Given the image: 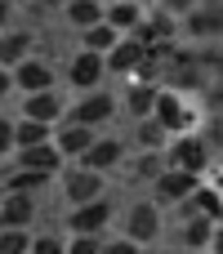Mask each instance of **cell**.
<instances>
[{
    "label": "cell",
    "instance_id": "obj_1",
    "mask_svg": "<svg viewBox=\"0 0 223 254\" xmlns=\"http://www.w3.org/2000/svg\"><path fill=\"white\" fill-rule=\"evenodd\" d=\"M197 183H201V174H188V170H161L156 179H152V205H183L192 192H197Z\"/></svg>",
    "mask_w": 223,
    "mask_h": 254
},
{
    "label": "cell",
    "instance_id": "obj_2",
    "mask_svg": "<svg viewBox=\"0 0 223 254\" xmlns=\"http://www.w3.org/2000/svg\"><path fill=\"white\" fill-rule=\"evenodd\" d=\"M165 134L170 129H179V134H188L192 129V112L183 107V98L179 94H170V89H156V98H152V112H148Z\"/></svg>",
    "mask_w": 223,
    "mask_h": 254
},
{
    "label": "cell",
    "instance_id": "obj_3",
    "mask_svg": "<svg viewBox=\"0 0 223 254\" xmlns=\"http://www.w3.org/2000/svg\"><path fill=\"white\" fill-rule=\"evenodd\" d=\"M112 112H116V98H112L107 89H89V94L67 112V121H72V125H107Z\"/></svg>",
    "mask_w": 223,
    "mask_h": 254
},
{
    "label": "cell",
    "instance_id": "obj_4",
    "mask_svg": "<svg viewBox=\"0 0 223 254\" xmlns=\"http://www.w3.org/2000/svg\"><path fill=\"white\" fill-rule=\"evenodd\" d=\"M165 165H170V170H188V174H201V170L210 165V147H206V138H197V134H183V138L170 147Z\"/></svg>",
    "mask_w": 223,
    "mask_h": 254
},
{
    "label": "cell",
    "instance_id": "obj_5",
    "mask_svg": "<svg viewBox=\"0 0 223 254\" xmlns=\"http://www.w3.org/2000/svg\"><path fill=\"white\" fill-rule=\"evenodd\" d=\"M112 223V201L107 196H94V201H80V205H72V214H67V228L72 232H103Z\"/></svg>",
    "mask_w": 223,
    "mask_h": 254
},
{
    "label": "cell",
    "instance_id": "obj_6",
    "mask_svg": "<svg viewBox=\"0 0 223 254\" xmlns=\"http://www.w3.org/2000/svg\"><path fill=\"white\" fill-rule=\"evenodd\" d=\"M125 232H130L134 246H152V241L161 237V210H156L152 201H139V205L125 214Z\"/></svg>",
    "mask_w": 223,
    "mask_h": 254
},
{
    "label": "cell",
    "instance_id": "obj_7",
    "mask_svg": "<svg viewBox=\"0 0 223 254\" xmlns=\"http://www.w3.org/2000/svg\"><path fill=\"white\" fill-rule=\"evenodd\" d=\"M13 165H18V170L54 174V170L63 165V152L54 147V138H45V143H31V147H13Z\"/></svg>",
    "mask_w": 223,
    "mask_h": 254
},
{
    "label": "cell",
    "instance_id": "obj_8",
    "mask_svg": "<svg viewBox=\"0 0 223 254\" xmlns=\"http://www.w3.org/2000/svg\"><path fill=\"white\" fill-rule=\"evenodd\" d=\"M9 80H13V89H22V94L54 89V71H49L40 58H22V63H13V67H9Z\"/></svg>",
    "mask_w": 223,
    "mask_h": 254
},
{
    "label": "cell",
    "instance_id": "obj_9",
    "mask_svg": "<svg viewBox=\"0 0 223 254\" xmlns=\"http://www.w3.org/2000/svg\"><path fill=\"white\" fill-rule=\"evenodd\" d=\"M103 54H94V49H80V54H72V63H67V80L76 85V89H94L98 80H103Z\"/></svg>",
    "mask_w": 223,
    "mask_h": 254
},
{
    "label": "cell",
    "instance_id": "obj_10",
    "mask_svg": "<svg viewBox=\"0 0 223 254\" xmlns=\"http://www.w3.org/2000/svg\"><path fill=\"white\" fill-rule=\"evenodd\" d=\"M125 156V147H121V138H94L76 161L85 165V170H98V174H107V170H116V161Z\"/></svg>",
    "mask_w": 223,
    "mask_h": 254
},
{
    "label": "cell",
    "instance_id": "obj_11",
    "mask_svg": "<svg viewBox=\"0 0 223 254\" xmlns=\"http://www.w3.org/2000/svg\"><path fill=\"white\" fill-rule=\"evenodd\" d=\"M63 196L72 201V205H80V201H94V196H103V174L98 170H72L67 179H63Z\"/></svg>",
    "mask_w": 223,
    "mask_h": 254
},
{
    "label": "cell",
    "instance_id": "obj_12",
    "mask_svg": "<svg viewBox=\"0 0 223 254\" xmlns=\"http://www.w3.org/2000/svg\"><path fill=\"white\" fill-rule=\"evenodd\" d=\"M36 219V201L27 192H4L0 201V228H27Z\"/></svg>",
    "mask_w": 223,
    "mask_h": 254
},
{
    "label": "cell",
    "instance_id": "obj_13",
    "mask_svg": "<svg viewBox=\"0 0 223 254\" xmlns=\"http://www.w3.org/2000/svg\"><path fill=\"white\" fill-rule=\"evenodd\" d=\"M134 31H139V36H134L139 45H174V31H179V22H174V18L161 9L156 18H143Z\"/></svg>",
    "mask_w": 223,
    "mask_h": 254
},
{
    "label": "cell",
    "instance_id": "obj_14",
    "mask_svg": "<svg viewBox=\"0 0 223 254\" xmlns=\"http://www.w3.org/2000/svg\"><path fill=\"white\" fill-rule=\"evenodd\" d=\"M22 116H27V121H40V125H54V121L63 116V98H58L54 89H36V94H27Z\"/></svg>",
    "mask_w": 223,
    "mask_h": 254
},
{
    "label": "cell",
    "instance_id": "obj_15",
    "mask_svg": "<svg viewBox=\"0 0 223 254\" xmlns=\"http://www.w3.org/2000/svg\"><path fill=\"white\" fill-rule=\"evenodd\" d=\"M89 143H94V125H72V121H67V125L58 129V138H54V147L63 152V161H76Z\"/></svg>",
    "mask_w": 223,
    "mask_h": 254
},
{
    "label": "cell",
    "instance_id": "obj_16",
    "mask_svg": "<svg viewBox=\"0 0 223 254\" xmlns=\"http://www.w3.org/2000/svg\"><path fill=\"white\" fill-rule=\"evenodd\" d=\"M215 228H219V219L183 214V250H206V246H215Z\"/></svg>",
    "mask_w": 223,
    "mask_h": 254
},
{
    "label": "cell",
    "instance_id": "obj_17",
    "mask_svg": "<svg viewBox=\"0 0 223 254\" xmlns=\"http://www.w3.org/2000/svg\"><path fill=\"white\" fill-rule=\"evenodd\" d=\"M183 18H188V22H183V31H188V36H197V40H210V36H219V31H223L219 9H201V4H197V9H188Z\"/></svg>",
    "mask_w": 223,
    "mask_h": 254
},
{
    "label": "cell",
    "instance_id": "obj_18",
    "mask_svg": "<svg viewBox=\"0 0 223 254\" xmlns=\"http://www.w3.org/2000/svg\"><path fill=\"white\" fill-rule=\"evenodd\" d=\"M103 22L116 27V31H134V27L143 22V9H139V0H112V4L103 9Z\"/></svg>",
    "mask_w": 223,
    "mask_h": 254
},
{
    "label": "cell",
    "instance_id": "obj_19",
    "mask_svg": "<svg viewBox=\"0 0 223 254\" xmlns=\"http://www.w3.org/2000/svg\"><path fill=\"white\" fill-rule=\"evenodd\" d=\"M139 63H143V45L139 40H116L107 49V58H103V67H112V71H134Z\"/></svg>",
    "mask_w": 223,
    "mask_h": 254
},
{
    "label": "cell",
    "instance_id": "obj_20",
    "mask_svg": "<svg viewBox=\"0 0 223 254\" xmlns=\"http://www.w3.org/2000/svg\"><path fill=\"white\" fill-rule=\"evenodd\" d=\"M31 54V31H0V67H13Z\"/></svg>",
    "mask_w": 223,
    "mask_h": 254
},
{
    "label": "cell",
    "instance_id": "obj_21",
    "mask_svg": "<svg viewBox=\"0 0 223 254\" xmlns=\"http://www.w3.org/2000/svg\"><path fill=\"white\" fill-rule=\"evenodd\" d=\"M63 13H67V22H72L76 31H85V27L103 22V4H98V0H67V4H63Z\"/></svg>",
    "mask_w": 223,
    "mask_h": 254
},
{
    "label": "cell",
    "instance_id": "obj_22",
    "mask_svg": "<svg viewBox=\"0 0 223 254\" xmlns=\"http://www.w3.org/2000/svg\"><path fill=\"white\" fill-rule=\"evenodd\" d=\"M45 183H49V174H40V170H18V165H13V170L4 174V192H27V196H31V192H40Z\"/></svg>",
    "mask_w": 223,
    "mask_h": 254
},
{
    "label": "cell",
    "instance_id": "obj_23",
    "mask_svg": "<svg viewBox=\"0 0 223 254\" xmlns=\"http://www.w3.org/2000/svg\"><path fill=\"white\" fill-rule=\"evenodd\" d=\"M80 40H85L80 49H94V54H107V49H112V45L121 40V31H116V27H107V22H94V27H85V31H80Z\"/></svg>",
    "mask_w": 223,
    "mask_h": 254
},
{
    "label": "cell",
    "instance_id": "obj_24",
    "mask_svg": "<svg viewBox=\"0 0 223 254\" xmlns=\"http://www.w3.org/2000/svg\"><path fill=\"white\" fill-rule=\"evenodd\" d=\"M152 98H156V85L152 80H139V85H130V94H125V107H130V116H148L152 112Z\"/></svg>",
    "mask_w": 223,
    "mask_h": 254
},
{
    "label": "cell",
    "instance_id": "obj_25",
    "mask_svg": "<svg viewBox=\"0 0 223 254\" xmlns=\"http://www.w3.org/2000/svg\"><path fill=\"white\" fill-rule=\"evenodd\" d=\"M49 134H54V125H40V121H27V116H22V121L13 125V147H31V143H45Z\"/></svg>",
    "mask_w": 223,
    "mask_h": 254
},
{
    "label": "cell",
    "instance_id": "obj_26",
    "mask_svg": "<svg viewBox=\"0 0 223 254\" xmlns=\"http://www.w3.org/2000/svg\"><path fill=\"white\" fill-rule=\"evenodd\" d=\"M27 246H31L27 228H0V254H27Z\"/></svg>",
    "mask_w": 223,
    "mask_h": 254
},
{
    "label": "cell",
    "instance_id": "obj_27",
    "mask_svg": "<svg viewBox=\"0 0 223 254\" xmlns=\"http://www.w3.org/2000/svg\"><path fill=\"white\" fill-rule=\"evenodd\" d=\"M161 143H165V129H161L152 116H143V121H139V147H143V152H156Z\"/></svg>",
    "mask_w": 223,
    "mask_h": 254
},
{
    "label": "cell",
    "instance_id": "obj_28",
    "mask_svg": "<svg viewBox=\"0 0 223 254\" xmlns=\"http://www.w3.org/2000/svg\"><path fill=\"white\" fill-rule=\"evenodd\" d=\"M63 254H98V237L94 232H76V241L63 246Z\"/></svg>",
    "mask_w": 223,
    "mask_h": 254
},
{
    "label": "cell",
    "instance_id": "obj_29",
    "mask_svg": "<svg viewBox=\"0 0 223 254\" xmlns=\"http://www.w3.org/2000/svg\"><path fill=\"white\" fill-rule=\"evenodd\" d=\"M161 170H165V161H161L156 152H143V156H139V179H156Z\"/></svg>",
    "mask_w": 223,
    "mask_h": 254
},
{
    "label": "cell",
    "instance_id": "obj_30",
    "mask_svg": "<svg viewBox=\"0 0 223 254\" xmlns=\"http://www.w3.org/2000/svg\"><path fill=\"white\" fill-rule=\"evenodd\" d=\"M27 254H63V241H58V237H36V241L27 246Z\"/></svg>",
    "mask_w": 223,
    "mask_h": 254
},
{
    "label": "cell",
    "instance_id": "obj_31",
    "mask_svg": "<svg viewBox=\"0 0 223 254\" xmlns=\"http://www.w3.org/2000/svg\"><path fill=\"white\" fill-rule=\"evenodd\" d=\"M98 254H139V246H134L130 237H121V241H98Z\"/></svg>",
    "mask_w": 223,
    "mask_h": 254
},
{
    "label": "cell",
    "instance_id": "obj_32",
    "mask_svg": "<svg viewBox=\"0 0 223 254\" xmlns=\"http://www.w3.org/2000/svg\"><path fill=\"white\" fill-rule=\"evenodd\" d=\"M9 152H13V121L0 116V156H9Z\"/></svg>",
    "mask_w": 223,
    "mask_h": 254
},
{
    "label": "cell",
    "instance_id": "obj_33",
    "mask_svg": "<svg viewBox=\"0 0 223 254\" xmlns=\"http://www.w3.org/2000/svg\"><path fill=\"white\" fill-rule=\"evenodd\" d=\"M188 9H197V0H165V13L170 18H183Z\"/></svg>",
    "mask_w": 223,
    "mask_h": 254
},
{
    "label": "cell",
    "instance_id": "obj_34",
    "mask_svg": "<svg viewBox=\"0 0 223 254\" xmlns=\"http://www.w3.org/2000/svg\"><path fill=\"white\" fill-rule=\"evenodd\" d=\"M9 18H13V0H0V31L9 27Z\"/></svg>",
    "mask_w": 223,
    "mask_h": 254
},
{
    "label": "cell",
    "instance_id": "obj_35",
    "mask_svg": "<svg viewBox=\"0 0 223 254\" xmlns=\"http://www.w3.org/2000/svg\"><path fill=\"white\" fill-rule=\"evenodd\" d=\"M9 89H13V80H9V67H0V98H4Z\"/></svg>",
    "mask_w": 223,
    "mask_h": 254
},
{
    "label": "cell",
    "instance_id": "obj_36",
    "mask_svg": "<svg viewBox=\"0 0 223 254\" xmlns=\"http://www.w3.org/2000/svg\"><path fill=\"white\" fill-rule=\"evenodd\" d=\"M40 4H45V9H54V4H58V9H63V4H67V0H40Z\"/></svg>",
    "mask_w": 223,
    "mask_h": 254
},
{
    "label": "cell",
    "instance_id": "obj_37",
    "mask_svg": "<svg viewBox=\"0 0 223 254\" xmlns=\"http://www.w3.org/2000/svg\"><path fill=\"white\" fill-rule=\"evenodd\" d=\"M183 254H206V250H183Z\"/></svg>",
    "mask_w": 223,
    "mask_h": 254
}]
</instances>
